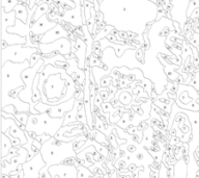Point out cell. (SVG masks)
Listing matches in <instances>:
<instances>
[{
	"label": "cell",
	"instance_id": "6da1fadb",
	"mask_svg": "<svg viewBox=\"0 0 199 178\" xmlns=\"http://www.w3.org/2000/svg\"><path fill=\"white\" fill-rule=\"evenodd\" d=\"M45 163L48 167L64 163L70 157H76V150L74 148V141L62 142L52 137L43 143L41 148Z\"/></svg>",
	"mask_w": 199,
	"mask_h": 178
},
{
	"label": "cell",
	"instance_id": "7a4b0ae2",
	"mask_svg": "<svg viewBox=\"0 0 199 178\" xmlns=\"http://www.w3.org/2000/svg\"><path fill=\"white\" fill-rule=\"evenodd\" d=\"M64 118H52L48 113L29 115L28 122L26 124V131L34 132L37 137L48 134L55 137L60 128L63 126Z\"/></svg>",
	"mask_w": 199,
	"mask_h": 178
},
{
	"label": "cell",
	"instance_id": "3957f363",
	"mask_svg": "<svg viewBox=\"0 0 199 178\" xmlns=\"http://www.w3.org/2000/svg\"><path fill=\"white\" fill-rule=\"evenodd\" d=\"M29 67H30V60H26L24 63H12V61L8 60L4 65H2L3 94L7 93L12 90L24 86L22 75L17 76V73H22L23 71Z\"/></svg>",
	"mask_w": 199,
	"mask_h": 178
},
{
	"label": "cell",
	"instance_id": "277c9868",
	"mask_svg": "<svg viewBox=\"0 0 199 178\" xmlns=\"http://www.w3.org/2000/svg\"><path fill=\"white\" fill-rule=\"evenodd\" d=\"M75 103H76V99H75V97H73V98L67 100V101L61 102L56 105H48L43 101H40L35 104L34 108L40 114H42V113H48L52 118H64V116L74 108Z\"/></svg>",
	"mask_w": 199,
	"mask_h": 178
},
{
	"label": "cell",
	"instance_id": "5b68a950",
	"mask_svg": "<svg viewBox=\"0 0 199 178\" xmlns=\"http://www.w3.org/2000/svg\"><path fill=\"white\" fill-rule=\"evenodd\" d=\"M5 52H8L7 59L8 60L12 61V63H24L26 60H30L31 56L34 53L38 52V48L35 47H27L23 44L18 45H11L5 49H2Z\"/></svg>",
	"mask_w": 199,
	"mask_h": 178
},
{
	"label": "cell",
	"instance_id": "8992f818",
	"mask_svg": "<svg viewBox=\"0 0 199 178\" xmlns=\"http://www.w3.org/2000/svg\"><path fill=\"white\" fill-rule=\"evenodd\" d=\"M47 166L45 163L43 155L41 152H37L31 160L22 164L23 171H24V178H40L41 171Z\"/></svg>",
	"mask_w": 199,
	"mask_h": 178
},
{
	"label": "cell",
	"instance_id": "52a82bcc",
	"mask_svg": "<svg viewBox=\"0 0 199 178\" xmlns=\"http://www.w3.org/2000/svg\"><path fill=\"white\" fill-rule=\"evenodd\" d=\"M38 49L42 53H50L57 51L61 55L66 56L67 54H70L72 52V41L68 40L67 38H61L53 43L41 44L38 46Z\"/></svg>",
	"mask_w": 199,
	"mask_h": 178
},
{
	"label": "cell",
	"instance_id": "ba28073f",
	"mask_svg": "<svg viewBox=\"0 0 199 178\" xmlns=\"http://www.w3.org/2000/svg\"><path fill=\"white\" fill-rule=\"evenodd\" d=\"M52 178H78V168L73 165L58 164L48 167Z\"/></svg>",
	"mask_w": 199,
	"mask_h": 178
},
{
	"label": "cell",
	"instance_id": "9c48e42d",
	"mask_svg": "<svg viewBox=\"0 0 199 178\" xmlns=\"http://www.w3.org/2000/svg\"><path fill=\"white\" fill-rule=\"evenodd\" d=\"M70 32L64 30L62 25L60 23H57V25L54 28H52L48 32L43 35L42 38V42L41 44H49V43H53V42L57 41L58 39L61 38H67Z\"/></svg>",
	"mask_w": 199,
	"mask_h": 178
},
{
	"label": "cell",
	"instance_id": "30bf717a",
	"mask_svg": "<svg viewBox=\"0 0 199 178\" xmlns=\"http://www.w3.org/2000/svg\"><path fill=\"white\" fill-rule=\"evenodd\" d=\"M57 23L58 22L49 20L47 17V14H46L35 22L34 25L31 28V31L37 34H45L46 32H48L50 29H52V28H54L56 26Z\"/></svg>",
	"mask_w": 199,
	"mask_h": 178
},
{
	"label": "cell",
	"instance_id": "8fae6325",
	"mask_svg": "<svg viewBox=\"0 0 199 178\" xmlns=\"http://www.w3.org/2000/svg\"><path fill=\"white\" fill-rule=\"evenodd\" d=\"M15 13H16V18L21 20L23 23L27 24L28 19L30 16L28 15V8L27 6L24 5V3H19V4L16 5L15 8Z\"/></svg>",
	"mask_w": 199,
	"mask_h": 178
},
{
	"label": "cell",
	"instance_id": "7c38bea8",
	"mask_svg": "<svg viewBox=\"0 0 199 178\" xmlns=\"http://www.w3.org/2000/svg\"><path fill=\"white\" fill-rule=\"evenodd\" d=\"M16 13L15 11L6 13L4 9L2 8V27H9L15 26L16 25Z\"/></svg>",
	"mask_w": 199,
	"mask_h": 178
},
{
	"label": "cell",
	"instance_id": "4fadbf2b",
	"mask_svg": "<svg viewBox=\"0 0 199 178\" xmlns=\"http://www.w3.org/2000/svg\"><path fill=\"white\" fill-rule=\"evenodd\" d=\"M50 8V5H49V2L48 1H45V2L42 3V4H38L37 9H35L33 16L29 17V19L33 20L34 22H37L41 17H43L44 15H46L49 11H50V8Z\"/></svg>",
	"mask_w": 199,
	"mask_h": 178
},
{
	"label": "cell",
	"instance_id": "5bb4252c",
	"mask_svg": "<svg viewBox=\"0 0 199 178\" xmlns=\"http://www.w3.org/2000/svg\"><path fill=\"white\" fill-rule=\"evenodd\" d=\"M174 178H186L187 175V164L184 160H178L174 166Z\"/></svg>",
	"mask_w": 199,
	"mask_h": 178
},
{
	"label": "cell",
	"instance_id": "9a60e30c",
	"mask_svg": "<svg viewBox=\"0 0 199 178\" xmlns=\"http://www.w3.org/2000/svg\"><path fill=\"white\" fill-rule=\"evenodd\" d=\"M12 147L14 146H12L11 138L5 134H2V158H5L7 156Z\"/></svg>",
	"mask_w": 199,
	"mask_h": 178
},
{
	"label": "cell",
	"instance_id": "2e32d148",
	"mask_svg": "<svg viewBox=\"0 0 199 178\" xmlns=\"http://www.w3.org/2000/svg\"><path fill=\"white\" fill-rule=\"evenodd\" d=\"M78 178H100V177L94 176L87 168L80 166L78 167Z\"/></svg>",
	"mask_w": 199,
	"mask_h": 178
},
{
	"label": "cell",
	"instance_id": "e0dca14e",
	"mask_svg": "<svg viewBox=\"0 0 199 178\" xmlns=\"http://www.w3.org/2000/svg\"><path fill=\"white\" fill-rule=\"evenodd\" d=\"M7 3V5H5L4 8H2L6 13H9V12H12L16 8V5L19 4V0H2V4H6Z\"/></svg>",
	"mask_w": 199,
	"mask_h": 178
},
{
	"label": "cell",
	"instance_id": "ac0fdd59",
	"mask_svg": "<svg viewBox=\"0 0 199 178\" xmlns=\"http://www.w3.org/2000/svg\"><path fill=\"white\" fill-rule=\"evenodd\" d=\"M118 100L122 103L123 105H128L132 101V96H131V94L128 93V92H122V94H120Z\"/></svg>",
	"mask_w": 199,
	"mask_h": 178
},
{
	"label": "cell",
	"instance_id": "d6986e66",
	"mask_svg": "<svg viewBox=\"0 0 199 178\" xmlns=\"http://www.w3.org/2000/svg\"><path fill=\"white\" fill-rule=\"evenodd\" d=\"M111 80H112L111 76H109V75L104 76L102 78V80H101L100 86H102V88H108V86H110V83H111Z\"/></svg>",
	"mask_w": 199,
	"mask_h": 178
},
{
	"label": "cell",
	"instance_id": "ffe728a7",
	"mask_svg": "<svg viewBox=\"0 0 199 178\" xmlns=\"http://www.w3.org/2000/svg\"><path fill=\"white\" fill-rule=\"evenodd\" d=\"M135 53H136V59L139 61H141V63H143V59H144V49L140 46L138 49L135 51Z\"/></svg>",
	"mask_w": 199,
	"mask_h": 178
},
{
	"label": "cell",
	"instance_id": "44dd1931",
	"mask_svg": "<svg viewBox=\"0 0 199 178\" xmlns=\"http://www.w3.org/2000/svg\"><path fill=\"white\" fill-rule=\"evenodd\" d=\"M40 178H52L50 174H49L48 166H46L44 169L41 171V176H40Z\"/></svg>",
	"mask_w": 199,
	"mask_h": 178
},
{
	"label": "cell",
	"instance_id": "7402d4cb",
	"mask_svg": "<svg viewBox=\"0 0 199 178\" xmlns=\"http://www.w3.org/2000/svg\"><path fill=\"white\" fill-rule=\"evenodd\" d=\"M8 176H9V175H8ZM8 178H12V177H11V176H9V177H8Z\"/></svg>",
	"mask_w": 199,
	"mask_h": 178
}]
</instances>
